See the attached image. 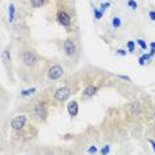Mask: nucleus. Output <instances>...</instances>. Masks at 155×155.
Instances as JSON below:
<instances>
[{
    "label": "nucleus",
    "instance_id": "a878e982",
    "mask_svg": "<svg viewBox=\"0 0 155 155\" xmlns=\"http://www.w3.org/2000/svg\"><path fill=\"white\" fill-rule=\"evenodd\" d=\"M145 64H146V60H145V58H143V56H142V57H140L139 58V65H145Z\"/></svg>",
    "mask_w": 155,
    "mask_h": 155
},
{
    "label": "nucleus",
    "instance_id": "423d86ee",
    "mask_svg": "<svg viewBox=\"0 0 155 155\" xmlns=\"http://www.w3.org/2000/svg\"><path fill=\"white\" fill-rule=\"evenodd\" d=\"M70 89L64 86V88H58L57 90L55 92V100L58 101V102H65L68 98L70 97Z\"/></svg>",
    "mask_w": 155,
    "mask_h": 155
},
{
    "label": "nucleus",
    "instance_id": "f03ea898",
    "mask_svg": "<svg viewBox=\"0 0 155 155\" xmlns=\"http://www.w3.org/2000/svg\"><path fill=\"white\" fill-rule=\"evenodd\" d=\"M64 68L60 65V64H55V65L49 66V69H48L47 72V76L49 80L52 81H56V80H60L61 77L64 76Z\"/></svg>",
    "mask_w": 155,
    "mask_h": 155
},
{
    "label": "nucleus",
    "instance_id": "39448f33",
    "mask_svg": "<svg viewBox=\"0 0 155 155\" xmlns=\"http://www.w3.org/2000/svg\"><path fill=\"white\" fill-rule=\"evenodd\" d=\"M63 50L66 56H73L76 53V50H77V44H76V41L70 37L66 39L63 44Z\"/></svg>",
    "mask_w": 155,
    "mask_h": 155
},
{
    "label": "nucleus",
    "instance_id": "6ab92c4d",
    "mask_svg": "<svg viewBox=\"0 0 155 155\" xmlns=\"http://www.w3.org/2000/svg\"><path fill=\"white\" fill-rule=\"evenodd\" d=\"M118 78H121V80H123V81H127V82H131V78L130 77H127V76H122V74H119V76H117Z\"/></svg>",
    "mask_w": 155,
    "mask_h": 155
},
{
    "label": "nucleus",
    "instance_id": "7ed1b4c3",
    "mask_svg": "<svg viewBox=\"0 0 155 155\" xmlns=\"http://www.w3.org/2000/svg\"><path fill=\"white\" fill-rule=\"evenodd\" d=\"M27 122H28L27 115H23V114L16 115V117L11 121V127H12L13 130H16V131H20V130H23V129L25 127Z\"/></svg>",
    "mask_w": 155,
    "mask_h": 155
},
{
    "label": "nucleus",
    "instance_id": "393cba45",
    "mask_svg": "<svg viewBox=\"0 0 155 155\" xmlns=\"http://www.w3.org/2000/svg\"><path fill=\"white\" fill-rule=\"evenodd\" d=\"M147 142H148V143H150V145H151V146H153V150H154V153H155V142H154V140H153V139H147Z\"/></svg>",
    "mask_w": 155,
    "mask_h": 155
},
{
    "label": "nucleus",
    "instance_id": "ddd939ff",
    "mask_svg": "<svg viewBox=\"0 0 155 155\" xmlns=\"http://www.w3.org/2000/svg\"><path fill=\"white\" fill-rule=\"evenodd\" d=\"M45 3V0H31V5H32L33 8H40L43 7Z\"/></svg>",
    "mask_w": 155,
    "mask_h": 155
},
{
    "label": "nucleus",
    "instance_id": "bb28decb",
    "mask_svg": "<svg viewBox=\"0 0 155 155\" xmlns=\"http://www.w3.org/2000/svg\"><path fill=\"white\" fill-rule=\"evenodd\" d=\"M150 48H151V50H155V43H151L150 44Z\"/></svg>",
    "mask_w": 155,
    "mask_h": 155
},
{
    "label": "nucleus",
    "instance_id": "4468645a",
    "mask_svg": "<svg viewBox=\"0 0 155 155\" xmlns=\"http://www.w3.org/2000/svg\"><path fill=\"white\" fill-rule=\"evenodd\" d=\"M93 12H94V19L95 20H100V19H102V11L101 9H98V8H94L93 9Z\"/></svg>",
    "mask_w": 155,
    "mask_h": 155
},
{
    "label": "nucleus",
    "instance_id": "20e7f679",
    "mask_svg": "<svg viewBox=\"0 0 155 155\" xmlns=\"http://www.w3.org/2000/svg\"><path fill=\"white\" fill-rule=\"evenodd\" d=\"M57 21L65 28H70L72 25V17L65 9H60L57 12Z\"/></svg>",
    "mask_w": 155,
    "mask_h": 155
},
{
    "label": "nucleus",
    "instance_id": "2eb2a0df",
    "mask_svg": "<svg viewBox=\"0 0 155 155\" xmlns=\"http://www.w3.org/2000/svg\"><path fill=\"white\" fill-rule=\"evenodd\" d=\"M127 50L130 53H133L134 50H135V44H134V41H127Z\"/></svg>",
    "mask_w": 155,
    "mask_h": 155
},
{
    "label": "nucleus",
    "instance_id": "6e6552de",
    "mask_svg": "<svg viewBox=\"0 0 155 155\" xmlns=\"http://www.w3.org/2000/svg\"><path fill=\"white\" fill-rule=\"evenodd\" d=\"M98 92V88L95 85H88L82 92V100H86V98H90Z\"/></svg>",
    "mask_w": 155,
    "mask_h": 155
},
{
    "label": "nucleus",
    "instance_id": "f257e3e1",
    "mask_svg": "<svg viewBox=\"0 0 155 155\" xmlns=\"http://www.w3.org/2000/svg\"><path fill=\"white\" fill-rule=\"evenodd\" d=\"M21 61L25 66L33 68L36 64H37L39 58H37V56H36V53L33 52V50H24L23 55H21Z\"/></svg>",
    "mask_w": 155,
    "mask_h": 155
},
{
    "label": "nucleus",
    "instance_id": "cd10ccee",
    "mask_svg": "<svg viewBox=\"0 0 155 155\" xmlns=\"http://www.w3.org/2000/svg\"><path fill=\"white\" fill-rule=\"evenodd\" d=\"M154 118H155V110H154Z\"/></svg>",
    "mask_w": 155,
    "mask_h": 155
},
{
    "label": "nucleus",
    "instance_id": "dca6fc26",
    "mask_svg": "<svg viewBox=\"0 0 155 155\" xmlns=\"http://www.w3.org/2000/svg\"><path fill=\"white\" fill-rule=\"evenodd\" d=\"M137 44L139 45V47L142 48L143 50L147 49V44H146V43H145V40H142V39H138V40H137Z\"/></svg>",
    "mask_w": 155,
    "mask_h": 155
},
{
    "label": "nucleus",
    "instance_id": "412c9836",
    "mask_svg": "<svg viewBox=\"0 0 155 155\" xmlns=\"http://www.w3.org/2000/svg\"><path fill=\"white\" fill-rule=\"evenodd\" d=\"M88 153L89 154H95V153H97V147H95V146H92V147L88 150Z\"/></svg>",
    "mask_w": 155,
    "mask_h": 155
},
{
    "label": "nucleus",
    "instance_id": "9b49d317",
    "mask_svg": "<svg viewBox=\"0 0 155 155\" xmlns=\"http://www.w3.org/2000/svg\"><path fill=\"white\" fill-rule=\"evenodd\" d=\"M111 25L114 29H119L121 25H122V21H121V19L118 17V16H114V17L111 19Z\"/></svg>",
    "mask_w": 155,
    "mask_h": 155
},
{
    "label": "nucleus",
    "instance_id": "5701e85b",
    "mask_svg": "<svg viewBox=\"0 0 155 155\" xmlns=\"http://www.w3.org/2000/svg\"><path fill=\"white\" fill-rule=\"evenodd\" d=\"M148 17L153 21H155V11H150V12H148Z\"/></svg>",
    "mask_w": 155,
    "mask_h": 155
},
{
    "label": "nucleus",
    "instance_id": "f8f14e48",
    "mask_svg": "<svg viewBox=\"0 0 155 155\" xmlns=\"http://www.w3.org/2000/svg\"><path fill=\"white\" fill-rule=\"evenodd\" d=\"M36 92H37V89H36V88H31V89H24V90H21L20 94L23 95V97H28V95L35 94Z\"/></svg>",
    "mask_w": 155,
    "mask_h": 155
},
{
    "label": "nucleus",
    "instance_id": "4be33fe9",
    "mask_svg": "<svg viewBox=\"0 0 155 155\" xmlns=\"http://www.w3.org/2000/svg\"><path fill=\"white\" fill-rule=\"evenodd\" d=\"M115 52H117L119 56H126V53H127L125 49H117V50H115Z\"/></svg>",
    "mask_w": 155,
    "mask_h": 155
},
{
    "label": "nucleus",
    "instance_id": "a211bd4d",
    "mask_svg": "<svg viewBox=\"0 0 155 155\" xmlns=\"http://www.w3.org/2000/svg\"><path fill=\"white\" fill-rule=\"evenodd\" d=\"M100 153H101V154H109V153H110V146H108V145L103 146V147L101 148Z\"/></svg>",
    "mask_w": 155,
    "mask_h": 155
},
{
    "label": "nucleus",
    "instance_id": "0eeeda50",
    "mask_svg": "<svg viewBox=\"0 0 155 155\" xmlns=\"http://www.w3.org/2000/svg\"><path fill=\"white\" fill-rule=\"evenodd\" d=\"M47 114H48V110H47L44 103H37V105L35 106V109H33V115H35L39 121H44Z\"/></svg>",
    "mask_w": 155,
    "mask_h": 155
},
{
    "label": "nucleus",
    "instance_id": "1a4fd4ad",
    "mask_svg": "<svg viewBox=\"0 0 155 155\" xmlns=\"http://www.w3.org/2000/svg\"><path fill=\"white\" fill-rule=\"evenodd\" d=\"M66 109H68V113L70 114V117H76V115L78 114V103L76 102V101H70V102L68 103Z\"/></svg>",
    "mask_w": 155,
    "mask_h": 155
},
{
    "label": "nucleus",
    "instance_id": "f3484780",
    "mask_svg": "<svg viewBox=\"0 0 155 155\" xmlns=\"http://www.w3.org/2000/svg\"><path fill=\"white\" fill-rule=\"evenodd\" d=\"M127 5L131 8V9H137V8H138V3L135 1V0H129V1H127Z\"/></svg>",
    "mask_w": 155,
    "mask_h": 155
},
{
    "label": "nucleus",
    "instance_id": "aec40b11",
    "mask_svg": "<svg viewBox=\"0 0 155 155\" xmlns=\"http://www.w3.org/2000/svg\"><path fill=\"white\" fill-rule=\"evenodd\" d=\"M110 7V3H102V4H101V11H105V9H108V8Z\"/></svg>",
    "mask_w": 155,
    "mask_h": 155
},
{
    "label": "nucleus",
    "instance_id": "9d476101",
    "mask_svg": "<svg viewBox=\"0 0 155 155\" xmlns=\"http://www.w3.org/2000/svg\"><path fill=\"white\" fill-rule=\"evenodd\" d=\"M13 20H15V4L11 3L8 7V21L13 23Z\"/></svg>",
    "mask_w": 155,
    "mask_h": 155
},
{
    "label": "nucleus",
    "instance_id": "b1692460",
    "mask_svg": "<svg viewBox=\"0 0 155 155\" xmlns=\"http://www.w3.org/2000/svg\"><path fill=\"white\" fill-rule=\"evenodd\" d=\"M151 57H153V56H151V55H147V53H146V55H143V58H145L146 61H150Z\"/></svg>",
    "mask_w": 155,
    "mask_h": 155
}]
</instances>
